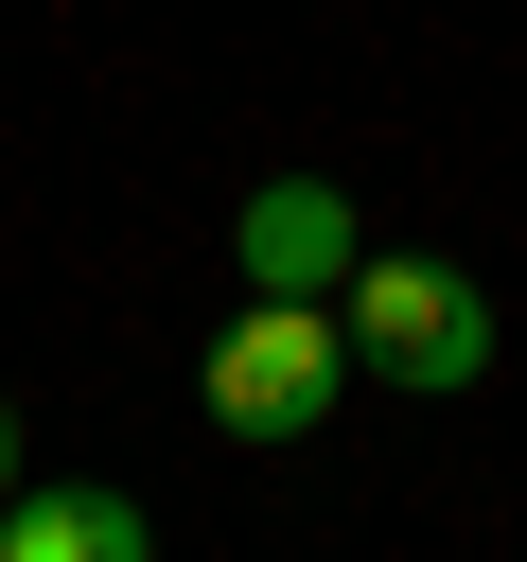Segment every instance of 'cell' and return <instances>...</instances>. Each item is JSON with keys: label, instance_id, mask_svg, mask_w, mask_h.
I'll return each mask as SVG.
<instances>
[{"label": "cell", "instance_id": "6da1fadb", "mask_svg": "<svg viewBox=\"0 0 527 562\" xmlns=\"http://www.w3.org/2000/svg\"><path fill=\"white\" fill-rule=\"evenodd\" d=\"M193 386H211V422H228V439H316V422H334V386H351V316H334V299H246V316L211 334V369H193Z\"/></svg>", "mask_w": 527, "mask_h": 562}, {"label": "cell", "instance_id": "7a4b0ae2", "mask_svg": "<svg viewBox=\"0 0 527 562\" xmlns=\"http://www.w3.org/2000/svg\"><path fill=\"white\" fill-rule=\"evenodd\" d=\"M334 316H351V369H386V386H474L492 369V299L457 263H422V246H369L334 281Z\"/></svg>", "mask_w": 527, "mask_h": 562}, {"label": "cell", "instance_id": "3957f363", "mask_svg": "<svg viewBox=\"0 0 527 562\" xmlns=\"http://www.w3.org/2000/svg\"><path fill=\"white\" fill-rule=\"evenodd\" d=\"M228 246H246V299H334V281L369 263V228H351V193H334V176H264Z\"/></svg>", "mask_w": 527, "mask_h": 562}, {"label": "cell", "instance_id": "277c9868", "mask_svg": "<svg viewBox=\"0 0 527 562\" xmlns=\"http://www.w3.org/2000/svg\"><path fill=\"white\" fill-rule=\"evenodd\" d=\"M0 562H158V527H141L123 492H70V474H18V509H0Z\"/></svg>", "mask_w": 527, "mask_h": 562}, {"label": "cell", "instance_id": "5b68a950", "mask_svg": "<svg viewBox=\"0 0 527 562\" xmlns=\"http://www.w3.org/2000/svg\"><path fill=\"white\" fill-rule=\"evenodd\" d=\"M0 509H18V404H0Z\"/></svg>", "mask_w": 527, "mask_h": 562}]
</instances>
